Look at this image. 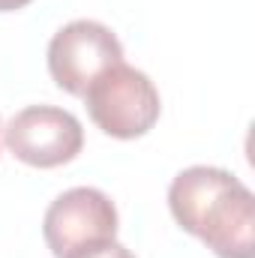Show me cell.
I'll list each match as a JSON object with an SVG mask.
<instances>
[{"instance_id":"6da1fadb","label":"cell","mask_w":255,"mask_h":258,"mask_svg":"<svg viewBox=\"0 0 255 258\" xmlns=\"http://www.w3.org/2000/svg\"><path fill=\"white\" fill-rule=\"evenodd\" d=\"M174 222L216 258H255V198L225 168L189 165L168 186Z\"/></svg>"},{"instance_id":"7a4b0ae2","label":"cell","mask_w":255,"mask_h":258,"mask_svg":"<svg viewBox=\"0 0 255 258\" xmlns=\"http://www.w3.org/2000/svg\"><path fill=\"white\" fill-rule=\"evenodd\" d=\"M81 99L96 129L120 141L147 135L162 114L156 84L150 81L147 72L129 66L126 60L99 72Z\"/></svg>"},{"instance_id":"3957f363","label":"cell","mask_w":255,"mask_h":258,"mask_svg":"<svg viewBox=\"0 0 255 258\" xmlns=\"http://www.w3.org/2000/svg\"><path fill=\"white\" fill-rule=\"evenodd\" d=\"M120 216L108 195L96 186L60 192L42 216V237L54 258H81L117 240Z\"/></svg>"},{"instance_id":"277c9868","label":"cell","mask_w":255,"mask_h":258,"mask_svg":"<svg viewBox=\"0 0 255 258\" xmlns=\"http://www.w3.org/2000/svg\"><path fill=\"white\" fill-rule=\"evenodd\" d=\"M45 57L51 81L69 96H84L99 72L123 60V45L108 24L75 18L51 36Z\"/></svg>"},{"instance_id":"5b68a950","label":"cell","mask_w":255,"mask_h":258,"mask_svg":"<svg viewBox=\"0 0 255 258\" xmlns=\"http://www.w3.org/2000/svg\"><path fill=\"white\" fill-rule=\"evenodd\" d=\"M3 144L30 168H57L84 150V126L66 108L27 105L3 126Z\"/></svg>"},{"instance_id":"8992f818","label":"cell","mask_w":255,"mask_h":258,"mask_svg":"<svg viewBox=\"0 0 255 258\" xmlns=\"http://www.w3.org/2000/svg\"><path fill=\"white\" fill-rule=\"evenodd\" d=\"M81 258H135L129 252L123 243H117V240H111V243H105V246H99V249H93V252H87V255Z\"/></svg>"},{"instance_id":"52a82bcc","label":"cell","mask_w":255,"mask_h":258,"mask_svg":"<svg viewBox=\"0 0 255 258\" xmlns=\"http://www.w3.org/2000/svg\"><path fill=\"white\" fill-rule=\"evenodd\" d=\"M27 3H33V0H0V12H18Z\"/></svg>"},{"instance_id":"ba28073f","label":"cell","mask_w":255,"mask_h":258,"mask_svg":"<svg viewBox=\"0 0 255 258\" xmlns=\"http://www.w3.org/2000/svg\"><path fill=\"white\" fill-rule=\"evenodd\" d=\"M0 132H3V126H0Z\"/></svg>"}]
</instances>
